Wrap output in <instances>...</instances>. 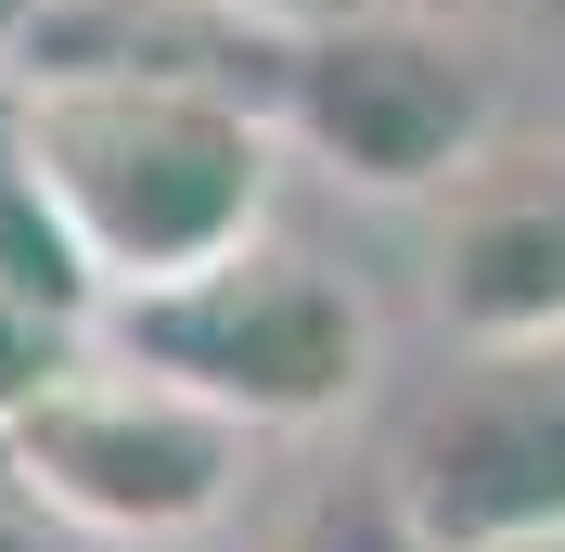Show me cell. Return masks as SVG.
<instances>
[{"mask_svg": "<svg viewBox=\"0 0 565 552\" xmlns=\"http://www.w3.org/2000/svg\"><path fill=\"white\" fill-rule=\"evenodd\" d=\"M0 104H13V141H26L39 193L65 206L77 257L104 270V296L245 244L282 193L270 91H245L218 65H180V52L26 39L0 65Z\"/></svg>", "mask_w": 565, "mask_h": 552, "instance_id": "6da1fadb", "label": "cell"}, {"mask_svg": "<svg viewBox=\"0 0 565 552\" xmlns=\"http://www.w3.org/2000/svg\"><path fill=\"white\" fill-rule=\"evenodd\" d=\"M90 335L129 347V360H154V373L193 385V399H218V412L257 424V437H321L334 412L373 399V296H360L321 244L270 232V219H257L245 244L193 257V270H168V283L104 296Z\"/></svg>", "mask_w": 565, "mask_h": 552, "instance_id": "7a4b0ae2", "label": "cell"}, {"mask_svg": "<svg viewBox=\"0 0 565 552\" xmlns=\"http://www.w3.org/2000/svg\"><path fill=\"white\" fill-rule=\"evenodd\" d=\"M0 449H13L77 527H104V540H129V552H206L218 527L245 514L270 437L232 424L218 399H193V385H168L154 360H129V347L90 335L26 412L0 424Z\"/></svg>", "mask_w": 565, "mask_h": 552, "instance_id": "3957f363", "label": "cell"}, {"mask_svg": "<svg viewBox=\"0 0 565 552\" xmlns=\"http://www.w3.org/2000/svg\"><path fill=\"white\" fill-rule=\"evenodd\" d=\"M270 129L282 155L334 168L348 193H450L489 155V77L462 65V39L412 0H348L321 26L270 39Z\"/></svg>", "mask_w": 565, "mask_h": 552, "instance_id": "277c9868", "label": "cell"}, {"mask_svg": "<svg viewBox=\"0 0 565 552\" xmlns=\"http://www.w3.org/2000/svg\"><path fill=\"white\" fill-rule=\"evenodd\" d=\"M398 488L437 527V552L565 527V335L462 347L450 385L424 399L412 449H398Z\"/></svg>", "mask_w": 565, "mask_h": 552, "instance_id": "5b68a950", "label": "cell"}, {"mask_svg": "<svg viewBox=\"0 0 565 552\" xmlns=\"http://www.w3.org/2000/svg\"><path fill=\"white\" fill-rule=\"evenodd\" d=\"M424 296H437L450 347L565 335V168H553V180H501L489 155H476V168L437 193Z\"/></svg>", "mask_w": 565, "mask_h": 552, "instance_id": "8992f818", "label": "cell"}, {"mask_svg": "<svg viewBox=\"0 0 565 552\" xmlns=\"http://www.w3.org/2000/svg\"><path fill=\"white\" fill-rule=\"evenodd\" d=\"M245 552H437V527L412 514L398 463H321L282 501L245 488Z\"/></svg>", "mask_w": 565, "mask_h": 552, "instance_id": "52a82bcc", "label": "cell"}, {"mask_svg": "<svg viewBox=\"0 0 565 552\" xmlns=\"http://www.w3.org/2000/svg\"><path fill=\"white\" fill-rule=\"evenodd\" d=\"M0 283H13V296H39V309H65V321H104V270L77 257L65 206L39 193L26 141H13V104H0Z\"/></svg>", "mask_w": 565, "mask_h": 552, "instance_id": "ba28073f", "label": "cell"}, {"mask_svg": "<svg viewBox=\"0 0 565 552\" xmlns=\"http://www.w3.org/2000/svg\"><path fill=\"white\" fill-rule=\"evenodd\" d=\"M77 347H90V321H65V309H39V296H13V283H0V424L26 412V399L65 373Z\"/></svg>", "mask_w": 565, "mask_h": 552, "instance_id": "9c48e42d", "label": "cell"}, {"mask_svg": "<svg viewBox=\"0 0 565 552\" xmlns=\"http://www.w3.org/2000/svg\"><path fill=\"white\" fill-rule=\"evenodd\" d=\"M0 552H129V540L77 527L65 501H52V488H39L26 463H13V449H0Z\"/></svg>", "mask_w": 565, "mask_h": 552, "instance_id": "30bf717a", "label": "cell"}, {"mask_svg": "<svg viewBox=\"0 0 565 552\" xmlns=\"http://www.w3.org/2000/svg\"><path fill=\"white\" fill-rule=\"evenodd\" d=\"M206 13H232V26L282 39V26H321V13H348V0H206Z\"/></svg>", "mask_w": 565, "mask_h": 552, "instance_id": "8fae6325", "label": "cell"}, {"mask_svg": "<svg viewBox=\"0 0 565 552\" xmlns=\"http://www.w3.org/2000/svg\"><path fill=\"white\" fill-rule=\"evenodd\" d=\"M450 552H565V527H527V540H450Z\"/></svg>", "mask_w": 565, "mask_h": 552, "instance_id": "7c38bea8", "label": "cell"}, {"mask_svg": "<svg viewBox=\"0 0 565 552\" xmlns=\"http://www.w3.org/2000/svg\"><path fill=\"white\" fill-rule=\"evenodd\" d=\"M26 26H39V0H0V65L26 52Z\"/></svg>", "mask_w": 565, "mask_h": 552, "instance_id": "4fadbf2b", "label": "cell"}, {"mask_svg": "<svg viewBox=\"0 0 565 552\" xmlns=\"http://www.w3.org/2000/svg\"><path fill=\"white\" fill-rule=\"evenodd\" d=\"M412 13H501V0H412Z\"/></svg>", "mask_w": 565, "mask_h": 552, "instance_id": "5bb4252c", "label": "cell"}]
</instances>
